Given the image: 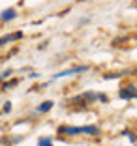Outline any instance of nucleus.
<instances>
[{
	"instance_id": "obj_7",
	"label": "nucleus",
	"mask_w": 137,
	"mask_h": 146,
	"mask_svg": "<svg viewBox=\"0 0 137 146\" xmlns=\"http://www.w3.org/2000/svg\"><path fill=\"white\" fill-rule=\"evenodd\" d=\"M17 84V79H13V81H9V82H6L4 86H2V88H9V86H15Z\"/></svg>"
},
{
	"instance_id": "obj_6",
	"label": "nucleus",
	"mask_w": 137,
	"mask_h": 146,
	"mask_svg": "<svg viewBox=\"0 0 137 146\" xmlns=\"http://www.w3.org/2000/svg\"><path fill=\"white\" fill-rule=\"evenodd\" d=\"M38 146H53V142L49 139H39L38 141Z\"/></svg>"
},
{
	"instance_id": "obj_2",
	"label": "nucleus",
	"mask_w": 137,
	"mask_h": 146,
	"mask_svg": "<svg viewBox=\"0 0 137 146\" xmlns=\"http://www.w3.org/2000/svg\"><path fill=\"white\" fill-rule=\"evenodd\" d=\"M21 38H23V32H13V34H8V36H4V38H0V47L6 45V43H9V41H17V39H21Z\"/></svg>"
},
{
	"instance_id": "obj_4",
	"label": "nucleus",
	"mask_w": 137,
	"mask_h": 146,
	"mask_svg": "<svg viewBox=\"0 0 137 146\" xmlns=\"http://www.w3.org/2000/svg\"><path fill=\"white\" fill-rule=\"evenodd\" d=\"M86 66H81V68H73V69H68V71H62V73H58L56 77H66V75H73V73H79V71H86Z\"/></svg>"
},
{
	"instance_id": "obj_1",
	"label": "nucleus",
	"mask_w": 137,
	"mask_h": 146,
	"mask_svg": "<svg viewBox=\"0 0 137 146\" xmlns=\"http://www.w3.org/2000/svg\"><path fill=\"white\" fill-rule=\"evenodd\" d=\"M120 98H124V99L137 98V90H135V86H124V88L120 90Z\"/></svg>"
},
{
	"instance_id": "obj_3",
	"label": "nucleus",
	"mask_w": 137,
	"mask_h": 146,
	"mask_svg": "<svg viewBox=\"0 0 137 146\" xmlns=\"http://www.w3.org/2000/svg\"><path fill=\"white\" fill-rule=\"evenodd\" d=\"M17 17V13H15V9H6V11H2V15H0V19L2 21H11V19H15Z\"/></svg>"
},
{
	"instance_id": "obj_5",
	"label": "nucleus",
	"mask_w": 137,
	"mask_h": 146,
	"mask_svg": "<svg viewBox=\"0 0 137 146\" xmlns=\"http://www.w3.org/2000/svg\"><path fill=\"white\" fill-rule=\"evenodd\" d=\"M51 109H53V101H43L38 107V112H47V111H51Z\"/></svg>"
},
{
	"instance_id": "obj_8",
	"label": "nucleus",
	"mask_w": 137,
	"mask_h": 146,
	"mask_svg": "<svg viewBox=\"0 0 137 146\" xmlns=\"http://www.w3.org/2000/svg\"><path fill=\"white\" fill-rule=\"evenodd\" d=\"M2 79H4V77H2V73H0V81H2Z\"/></svg>"
}]
</instances>
